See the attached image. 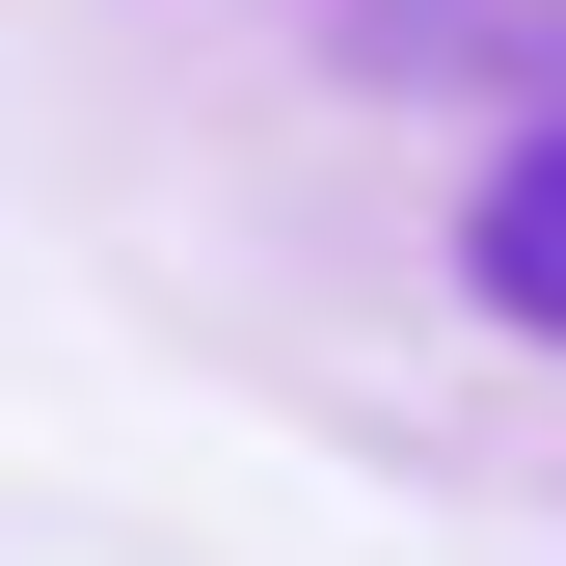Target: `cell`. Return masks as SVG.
Here are the masks:
<instances>
[{"instance_id": "6da1fadb", "label": "cell", "mask_w": 566, "mask_h": 566, "mask_svg": "<svg viewBox=\"0 0 566 566\" xmlns=\"http://www.w3.org/2000/svg\"><path fill=\"white\" fill-rule=\"evenodd\" d=\"M459 270H485V324H539V350H566V108L513 135V163H485V217H459Z\"/></svg>"}]
</instances>
